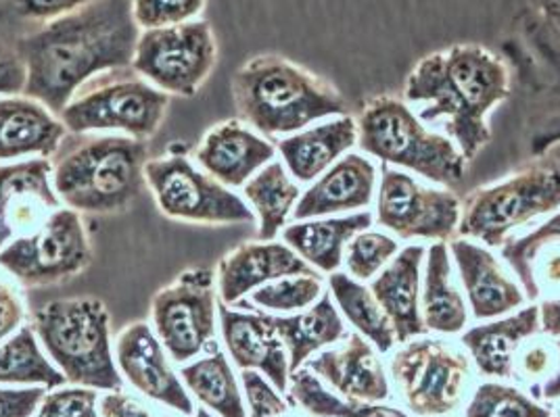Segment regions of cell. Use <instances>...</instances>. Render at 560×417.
Here are the masks:
<instances>
[{
    "mask_svg": "<svg viewBox=\"0 0 560 417\" xmlns=\"http://www.w3.org/2000/svg\"><path fill=\"white\" fill-rule=\"evenodd\" d=\"M213 279L208 267H190L151 301L155 334L176 364L197 357L213 343L218 313Z\"/></svg>",
    "mask_w": 560,
    "mask_h": 417,
    "instance_id": "obj_12",
    "label": "cell"
},
{
    "mask_svg": "<svg viewBox=\"0 0 560 417\" xmlns=\"http://www.w3.org/2000/svg\"><path fill=\"white\" fill-rule=\"evenodd\" d=\"M557 348H559L560 355V341L557 343ZM536 391H539L546 401H557V398H560V368L555 371V376L544 386H539Z\"/></svg>",
    "mask_w": 560,
    "mask_h": 417,
    "instance_id": "obj_51",
    "label": "cell"
},
{
    "mask_svg": "<svg viewBox=\"0 0 560 417\" xmlns=\"http://www.w3.org/2000/svg\"><path fill=\"white\" fill-rule=\"evenodd\" d=\"M68 128L43 103L30 96L0 98V162L52 157Z\"/></svg>",
    "mask_w": 560,
    "mask_h": 417,
    "instance_id": "obj_23",
    "label": "cell"
},
{
    "mask_svg": "<svg viewBox=\"0 0 560 417\" xmlns=\"http://www.w3.org/2000/svg\"><path fill=\"white\" fill-rule=\"evenodd\" d=\"M247 403H249V416L252 417H279L289 409L287 401L280 396L279 391L259 373L254 370H243L241 373Z\"/></svg>",
    "mask_w": 560,
    "mask_h": 417,
    "instance_id": "obj_42",
    "label": "cell"
},
{
    "mask_svg": "<svg viewBox=\"0 0 560 417\" xmlns=\"http://www.w3.org/2000/svg\"><path fill=\"white\" fill-rule=\"evenodd\" d=\"M66 382V376L43 353L32 325H22L15 334L0 343V384H38L45 389H61Z\"/></svg>",
    "mask_w": 560,
    "mask_h": 417,
    "instance_id": "obj_33",
    "label": "cell"
},
{
    "mask_svg": "<svg viewBox=\"0 0 560 417\" xmlns=\"http://www.w3.org/2000/svg\"><path fill=\"white\" fill-rule=\"evenodd\" d=\"M245 199L257 217V238L275 240L287 226L302 190L295 184L284 163L270 162L243 186Z\"/></svg>",
    "mask_w": 560,
    "mask_h": 417,
    "instance_id": "obj_30",
    "label": "cell"
},
{
    "mask_svg": "<svg viewBox=\"0 0 560 417\" xmlns=\"http://www.w3.org/2000/svg\"><path fill=\"white\" fill-rule=\"evenodd\" d=\"M460 199L450 190L419 184L412 176L383 163L376 196V222L397 238L454 240L460 224Z\"/></svg>",
    "mask_w": 560,
    "mask_h": 417,
    "instance_id": "obj_14",
    "label": "cell"
},
{
    "mask_svg": "<svg viewBox=\"0 0 560 417\" xmlns=\"http://www.w3.org/2000/svg\"><path fill=\"white\" fill-rule=\"evenodd\" d=\"M523 366H525V371L532 373V376L544 373L546 368H548V353H546V348L534 347L532 350H527V355L523 359Z\"/></svg>",
    "mask_w": 560,
    "mask_h": 417,
    "instance_id": "obj_48",
    "label": "cell"
},
{
    "mask_svg": "<svg viewBox=\"0 0 560 417\" xmlns=\"http://www.w3.org/2000/svg\"><path fill=\"white\" fill-rule=\"evenodd\" d=\"M144 182L160 211L195 224H254L256 213L229 186L197 169L183 155H167L144 165Z\"/></svg>",
    "mask_w": 560,
    "mask_h": 417,
    "instance_id": "obj_9",
    "label": "cell"
},
{
    "mask_svg": "<svg viewBox=\"0 0 560 417\" xmlns=\"http://www.w3.org/2000/svg\"><path fill=\"white\" fill-rule=\"evenodd\" d=\"M140 29L132 0H94L18 40L25 96L61 116L73 93L103 71L132 68Z\"/></svg>",
    "mask_w": 560,
    "mask_h": 417,
    "instance_id": "obj_1",
    "label": "cell"
},
{
    "mask_svg": "<svg viewBox=\"0 0 560 417\" xmlns=\"http://www.w3.org/2000/svg\"><path fill=\"white\" fill-rule=\"evenodd\" d=\"M560 207V165L534 163L504 182L472 190L460 208V238L504 247L516 228Z\"/></svg>",
    "mask_w": 560,
    "mask_h": 417,
    "instance_id": "obj_8",
    "label": "cell"
},
{
    "mask_svg": "<svg viewBox=\"0 0 560 417\" xmlns=\"http://www.w3.org/2000/svg\"><path fill=\"white\" fill-rule=\"evenodd\" d=\"M270 320L287 350L289 376L307 364L316 350L348 338V330L330 295H323L300 313L270 315Z\"/></svg>",
    "mask_w": 560,
    "mask_h": 417,
    "instance_id": "obj_28",
    "label": "cell"
},
{
    "mask_svg": "<svg viewBox=\"0 0 560 417\" xmlns=\"http://www.w3.org/2000/svg\"><path fill=\"white\" fill-rule=\"evenodd\" d=\"M539 330L560 338V299H550L539 305Z\"/></svg>",
    "mask_w": 560,
    "mask_h": 417,
    "instance_id": "obj_47",
    "label": "cell"
},
{
    "mask_svg": "<svg viewBox=\"0 0 560 417\" xmlns=\"http://www.w3.org/2000/svg\"><path fill=\"white\" fill-rule=\"evenodd\" d=\"M147 144L132 136L68 134L52 155V188L61 203L84 213L130 207L144 182Z\"/></svg>",
    "mask_w": 560,
    "mask_h": 417,
    "instance_id": "obj_4",
    "label": "cell"
},
{
    "mask_svg": "<svg viewBox=\"0 0 560 417\" xmlns=\"http://www.w3.org/2000/svg\"><path fill=\"white\" fill-rule=\"evenodd\" d=\"M291 403L304 407L314 417H408L404 412L385 407L381 403H364L339 398L328 393L318 376H312L307 368H300L289 376Z\"/></svg>",
    "mask_w": 560,
    "mask_h": 417,
    "instance_id": "obj_34",
    "label": "cell"
},
{
    "mask_svg": "<svg viewBox=\"0 0 560 417\" xmlns=\"http://www.w3.org/2000/svg\"><path fill=\"white\" fill-rule=\"evenodd\" d=\"M330 297L346 315L355 332H360L378 353H387L397 345L396 330L374 299L373 290L348 274L335 272L328 279Z\"/></svg>",
    "mask_w": 560,
    "mask_h": 417,
    "instance_id": "obj_32",
    "label": "cell"
},
{
    "mask_svg": "<svg viewBox=\"0 0 560 417\" xmlns=\"http://www.w3.org/2000/svg\"><path fill=\"white\" fill-rule=\"evenodd\" d=\"M24 318V302L9 284L0 279V343L22 327Z\"/></svg>",
    "mask_w": 560,
    "mask_h": 417,
    "instance_id": "obj_44",
    "label": "cell"
},
{
    "mask_svg": "<svg viewBox=\"0 0 560 417\" xmlns=\"http://www.w3.org/2000/svg\"><path fill=\"white\" fill-rule=\"evenodd\" d=\"M555 242L560 245V211L534 233L525 234L516 240H509L502 247V257L506 259V263L521 282L525 297L532 301L539 297V284L536 278L537 255Z\"/></svg>",
    "mask_w": 560,
    "mask_h": 417,
    "instance_id": "obj_35",
    "label": "cell"
},
{
    "mask_svg": "<svg viewBox=\"0 0 560 417\" xmlns=\"http://www.w3.org/2000/svg\"><path fill=\"white\" fill-rule=\"evenodd\" d=\"M96 391L86 386L59 389L47 393L36 417H101L96 412Z\"/></svg>",
    "mask_w": 560,
    "mask_h": 417,
    "instance_id": "obj_41",
    "label": "cell"
},
{
    "mask_svg": "<svg viewBox=\"0 0 560 417\" xmlns=\"http://www.w3.org/2000/svg\"><path fill=\"white\" fill-rule=\"evenodd\" d=\"M389 370L415 416L438 417L458 409L470 366L442 341L412 338L392 357Z\"/></svg>",
    "mask_w": 560,
    "mask_h": 417,
    "instance_id": "obj_13",
    "label": "cell"
},
{
    "mask_svg": "<svg viewBox=\"0 0 560 417\" xmlns=\"http://www.w3.org/2000/svg\"><path fill=\"white\" fill-rule=\"evenodd\" d=\"M210 348V355L180 370L185 386L220 417H247L243 394L226 355L215 343H211Z\"/></svg>",
    "mask_w": 560,
    "mask_h": 417,
    "instance_id": "obj_31",
    "label": "cell"
},
{
    "mask_svg": "<svg viewBox=\"0 0 560 417\" xmlns=\"http://www.w3.org/2000/svg\"><path fill=\"white\" fill-rule=\"evenodd\" d=\"M167 105L170 94L155 88L132 68H119L84 82L59 119L71 134L114 130L147 140L160 130Z\"/></svg>",
    "mask_w": 560,
    "mask_h": 417,
    "instance_id": "obj_7",
    "label": "cell"
},
{
    "mask_svg": "<svg viewBox=\"0 0 560 417\" xmlns=\"http://www.w3.org/2000/svg\"><path fill=\"white\" fill-rule=\"evenodd\" d=\"M208 0H132V17L140 32L195 22Z\"/></svg>",
    "mask_w": 560,
    "mask_h": 417,
    "instance_id": "obj_39",
    "label": "cell"
},
{
    "mask_svg": "<svg viewBox=\"0 0 560 417\" xmlns=\"http://www.w3.org/2000/svg\"><path fill=\"white\" fill-rule=\"evenodd\" d=\"M25 65L18 50L0 43V94L24 93Z\"/></svg>",
    "mask_w": 560,
    "mask_h": 417,
    "instance_id": "obj_45",
    "label": "cell"
},
{
    "mask_svg": "<svg viewBox=\"0 0 560 417\" xmlns=\"http://www.w3.org/2000/svg\"><path fill=\"white\" fill-rule=\"evenodd\" d=\"M323 278L314 276H287L268 282L249 295L252 305L280 311V313H300L323 297Z\"/></svg>",
    "mask_w": 560,
    "mask_h": 417,
    "instance_id": "obj_36",
    "label": "cell"
},
{
    "mask_svg": "<svg viewBox=\"0 0 560 417\" xmlns=\"http://www.w3.org/2000/svg\"><path fill=\"white\" fill-rule=\"evenodd\" d=\"M467 417H552V412L513 386L486 382L472 394Z\"/></svg>",
    "mask_w": 560,
    "mask_h": 417,
    "instance_id": "obj_37",
    "label": "cell"
},
{
    "mask_svg": "<svg viewBox=\"0 0 560 417\" xmlns=\"http://www.w3.org/2000/svg\"><path fill=\"white\" fill-rule=\"evenodd\" d=\"M450 253L467 290L468 307L477 320H495L525 305L527 297L506 276L500 261L468 238L450 240Z\"/></svg>",
    "mask_w": 560,
    "mask_h": 417,
    "instance_id": "obj_20",
    "label": "cell"
},
{
    "mask_svg": "<svg viewBox=\"0 0 560 417\" xmlns=\"http://www.w3.org/2000/svg\"><path fill=\"white\" fill-rule=\"evenodd\" d=\"M45 396V386L0 389V417H32L38 412Z\"/></svg>",
    "mask_w": 560,
    "mask_h": 417,
    "instance_id": "obj_43",
    "label": "cell"
},
{
    "mask_svg": "<svg viewBox=\"0 0 560 417\" xmlns=\"http://www.w3.org/2000/svg\"><path fill=\"white\" fill-rule=\"evenodd\" d=\"M557 142H560V121L557 126H552L550 130L537 134L534 142H532V151H534V155H544V153H546L550 146H555Z\"/></svg>",
    "mask_w": 560,
    "mask_h": 417,
    "instance_id": "obj_49",
    "label": "cell"
},
{
    "mask_svg": "<svg viewBox=\"0 0 560 417\" xmlns=\"http://www.w3.org/2000/svg\"><path fill=\"white\" fill-rule=\"evenodd\" d=\"M420 315L429 332L458 334L467 325V305L452 282V265L445 242H435L427 251V272L420 293Z\"/></svg>",
    "mask_w": 560,
    "mask_h": 417,
    "instance_id": "obj_29",
    "label": "cell"
},
{
    "mask_svg": "<svg viewBox=\"0 0 560 417\" xmlns=\"http://www.w3.org/2000/svg\"><path fill=\"white\" fill-rule=\"evenodd\" d=\"M376 167L362 155H343L300 196L293 219L330 217L343 211L366 208L373 203Z\"/></svg>",
    "mask_w": 560,
    "mask_h": 417,
    "instance_id": "obj_22",
    "label": "cell"
},
{
    "mask_svg": "<svg viewBox=\"0 0 560 417\" xmlns=\"http://www.w3.org/2000/svg\"><path fill=\"white\" fill-rule=\"evenodd\" d=\"M511 96V73L502 59L477 45H458L424 57L410 71L404 98L420 105V121L444 123L468 163L488 144V116Z\"/></svg>",
    "mask_w": 560,
    "mask_h": 417,
    "instance_id": "obj_2",
    "label": "cell"
},
{
    "mask_svg": "<svg viewBox=\"0 0 560 417\" xmlns=\"http://www.w3.org/2000/svg\"><path fill=\"white\" fill-rule=\"evenodd\" d=\"M373 226V213L360 211L346 217H316L282 228V240L298 255L323 274H335L343 265V255L355 234Z\"/></svg>",
    "mask_w": 560,
    "mask_h": 417,
    "instance_id": "obj_26",
    "label": "cell"
},
{
    "mask_svg": "<svg viewBox=\"0 0 560 417\" xmlns=\"http://www.w3.org/2000/svg\"><path fill=\"white\" fill-rule=\"evenodd\" d=\"M220 330L236 368L259 371L279 393L289 391V357L272 320L261 311H236L218 305Z\"/></svg>",
    "mask_w": 560,
    "mask_h": 417,
    "instance_id": "obj_18",
    "label": "cell"
},
{
    "mask_svg": "<svg viewBox=\"0 0 560 417\" xmlns=\"http://www.w3.org/2000/svg\"><path fill=\"white\" fill-rule=\"evenodd\" d=\"M234 107L264 139L302 132L325 117L348 116V100L330 82L280 57L259 55L233 78Z\"/></svg>",
    "mask_w": 560,
    "mask_h": 417,
    "instance_id": "obj_3",
    "label": "cell"
},
{
    "mask_svg": "<svg viewBox=\"0 0 560 417\" xmlns=\"http://www.w3.org/2000/svg\"><path fill=\"white\" fill-rule=\"evenodd\" d=\"M537 332L539 307L532 305L509 318L470 327L463 334V345L486 376L513 378L516 350L523 341L536 336Z\"/></svg>",
    "mask_w": 560,
    "mask_h": 417,
    "instance_id": "obj_27",
    "label": "cell"
},
{
    "mask_svg": "<svg viewBox=\"0 0 560 417\" xmlns=\"http://www.w3.org/2000/svg\"><path fill=\"white\" fill-rule=\"evenodd\" d=\"M91 242L73 208H57L30 236L0 251V267L25 286H52L82 274L91 263Z\"/></svg>",
    "mask_w": 560,
    "mask_h": 417,
    "instance_id": "obj_11",
    "label": "cell"
},
{
    "mask_svg": "<svg viewBox=\"0 0 560 417\" xmlns=\"http://www.w3.org/2000/svg\"><path fill=\"white\" fill-rule=\"evenodd\" d=\"M399 253L396 238L383 233L355 234L346 249L343 263L348 265L351 278L371 279Z\"/></svg>",
    "mask_w": 560,
    "mask_h": 417,
    "instance_id": "obj_38",
    "label": "cell"
},
{
    "mask_svg": "<svg viewBox=\"0 0 560 417\" xmlns=\"http://www.w3.org/2000/svg\"><path fill=\"white\" fill-rule=\"evenodd\" d=\"M197 417H213V416H210V412H208V409H197Z\"/></svg>",
    "mask_w": 560,
    "mask_h": 417,
    "instance_id": "obj_52",
    "label": "cell"
},
{
    "mask_svg": "<svg viewBox=\"0 0 560 417\" xmlns=\"http://www.w3.org/2000/svg\"><path fill=\"white\" fill-rule=\"evenodd\" d=\"M314 274L316 270L284 242H245L218 263L215 288L224 305H238L243 297L268 282Z\"/></svg>",
    "mask_w": 560,
    "mask_h": 417,
    "instance_id": "obj_17",
    "label": "cell"
},
{
    "mask_svg": "<svg viewBox=\"0 0 560 417\" xmlns=\"http://www.w3.org/2000/svg\"><path fill=\"white\" fill-rule=\"evenodd\" d=\"M353 144H358L355 119L341 116L279 140V151L287 171L298 182H314L348 155Z\"/></svg>",
    "mask_w": 560,
    "mask_h": 417,
    "instance_id": "obj_25",
    "label": "cell"
},
{
    "mask_svg": "<svg viewBox=\"0 0 560 417\" xmlns=\"http://www.w3.org/2000/svg\"><path fill=\"white\" fill-rule=\"evenodd\" d=\"M275 157L277 146L270 140L234 119L210 130L195 153L203 171L229 188L247 184Z\"/></svg>",
    "mask_w": 560,
    "mask_h": 417,
    "instance_id": "obj_19",
    "label": "cell"
},
{
    "mask_svg": "<svg viewBox=\"0 0 560 417\" xmlns=\"http://www.w3.org/2000/svg\"><path fill=\"white\" fill-rule=\"evenodd\" d=\"M50 174L52 167L45 157L0 165V251L9 242L36 233L63 207Z\"/></svg>",
    "mask_w": 560,
    "mask_h": 417,
    "instance_id": "obj_15",
    "label": "cell"
},
{
    "mask_svg": "<svg viewBox=\"0 0 560 417\" xmlns=\"http://www.w3.org/2000/svg\"><path fill=\"white\" fill-rule=\"evenodd\" d=\"M307 370L318 373L337 394L350 401L381 403L389 396V382L373 345L351 332L341 348H330L307 359Z\"/></svg>",
    "mask_w": 560,
    "mask_h": 417,
    "instance_id": "obj_21",
    "label": "cell"
},
{
    "mask_svg": "<svg viewBox=\"0 0 560 417\" xmlns=\"http://www.w3.org/2000/svg\"><path fill=\"white\" fill-rule=\"evenodd\" d=\"M32 327L52 364L73 386L121 391L112 353L109 311L98 299H59L32 315Z\"/></svg>",
    "mask_w": 560,
    "mask_h": 417,
    "instance_id": "obj_5",
    "label": "cell"
},
{
    "mask_svg": "<svg viewBox=\"0 0 560 417\" xmlns=\"http://www.w3.org/2000/svg\"><path fill=\"white\" fill-rule=\"evenodd\" d=\"M91 2L94 0H4L0 17L38 27L80 11Z\"/></svg>",
    "mask_w": 560,
    "mask_h": 417,
    "instance_id": "obj_40",
    "label": "cell"
},
{
    "mask_svg": "<svg viewBox=\"0 0 560 417\" xmlns=\"http://www.w3.org/2000/svg\"><path fill=\"white\" fill-rule=\"evenodd\" d=\"M116 366L128 382L153 401L180 412L183 416H192L195 407L180 378L167 364L164 345L151 325L144 322L130 324L116 343Z\"/></svg>",
    "mask_w": 560,
    "mask_h": 417,
    "instance_id": "obj_16",
    "label": "cell"
},
{
    "mask_svg": "<svg viewBox=\"0 0 560 417\" xmlns=\"http://www.w3.org/2000/svg\"><path fill=\"white\" fill-rule=\"evenodd\" d=\"M98 416L101 417H153L135 398L121 391H112L98 401Z\"/></svg>",
    "mask_w": 560,
    "mask_h": 417,
    "instance_id": "obj_46",
    "label": "cell"
},
{
    "mask_svg": "<svg viewBox=\"0 0 560 417\" xmlns=\"http://www.w3.org/2000/svg\"><path fill=\"white\" fill-rule=\"evenodd\" d=\"M218 43L203 20L140 32L132 70L167 94L192 96L215 68Z\"/></svg>",
    "mask_w": 560,
    "mask_h": 417,
    "instance_id": "obj_10",
    "label": "cell"
},
{
    "mask_svg": "<svg viewBox=\"0 0 560 417\" xmlns=\"http://www.w3.org/2000/svg\"><path fill=\"white\" fill-rule=\"evenodd\" d=\"M358 144L385 165H399L433 184L458 188L467 180L468 162L458 146L427 130L396 96H374L355 119Z\"/></svg>",
    "mask_w": 560,
    "mask_h": 417,
    "instance_id": "obj_6",
    "label": "cell"
},
{
    "mask_svg": "<svg viewBox=\"0 0 560 417\" xmlns=\"http://www.w3.org/2000/svg\"><path fill=\"white\" fill-rule=\"evenodd\" d=\"M537 11L552 24L560 36V0H534Z\"/></svg>",
    "mask_w": 560,
    "mask_h": 417,
    "instance_id": "obj_50",
    "label": "cell"
},
{
    "mask_svg": "<svg viewBox=\"0 0 560 417\" xmlns=\"http://www.w3.org/2000/svg\"><path fill=\"white\" fill-rule=\"evenodd\" d=\"M424 255L422 245L401 249L371 284L374 299L396 330L397 343H408L429 332L420 315V265Z\"/></svg>",
    "mask_w": 560,
    "mask_h": 417,
    "instance_id": "obj_24",
    "label": "cell"
}]
</instances>
